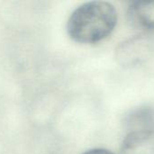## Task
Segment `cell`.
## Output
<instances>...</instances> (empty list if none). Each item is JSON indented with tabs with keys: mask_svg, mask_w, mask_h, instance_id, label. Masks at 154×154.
I'll return each instance as SVG.
<instances>
[{
	"mask_svg": "<svg viewBox=\"0 0 154 154\" xmlns=\"http://www.w3.org/2000/svg\"><path fill=\"white\" fill-rule=\"evenodd\" d=\"M123 125L129 133L154 131V107L143 106L129 111L123 116Z\"/></svg>",
	"mask_w": 154,
	"mask_h": 154,
	"instance_id": "cell-4",
	"label": "cell"
},
{
	"mask_svg": "<svg viewBox=\"0 0 154 154\" xmlns=\"http://www.w3.org/2000/svg\"><path fill=\"white\" fill-rule=\"evenodd\" d=\"M127 16L133 26L148 31L154 30V1L133 2L128 8Z\"/></svg>",
	"mask_w": 154,
	"mask_h": 154,
	"instance_id": "cell-5",
	"label": "cell"
},
{
	"mask_svg": "<svg viewBox=\"0 0 154 154\" xmlns=\"http://www.w3.org/2000/svg\"><path fill=\"white\" fill-rule=\"evenodd\" d=\"M83 154H113L111 151H108L106 149L103 148H96V149H92L89 151H86Z\"/></svg>",
	"mask_w": 154,
	"mask_h": 154,
	"instance_id": "cell-6",
	"label": "cell"
},
{
	"mask_svg": "<svg viewBox=\"0 0 154 154\" xmlns=\"http://www.w3.org/2000/svg\"><path fill=\"white\" fill-rule=\"evenodd\" d=\"M152 42L146 37H134L119 45L116 57L123 66H133L142 62L152 51Z\"/></svg>",
	"mask_w": 154,
	"mask_h": 154,
	"instance_id": "cell-2",
	"label": "cell"
},
{
	"mask_svg": "<svg viewBox=\"0 0 154 154\" xmlns=\"http://www.w3.org/2000/svg\"><path fill=\"white\" fill-rule=\"evenodd\" d=\"M119 154H154V131L128 133Z\"/></svg>",
	"mask_w": 154,
	"mask_h": 154,
	"instance_id": "cell-3",
	"label": "cell"
},
{
	"mask_svg": "<svg viewBox=\"0 0 154 154\" xmlns=\"http://www.w3.org/2000/svg\"><path fill=\"white\" fill-rule=\"evenodd\" d=\"M117 23L114 6L105 1H91L78 6L67 21L70 38L79 43H95L109 36Z\"/></svg>",
	"mask_w": 154,
	"mask_h": 154,
	"instance_id": "cell-1",
	"label": "cell"
}]
</instances>
